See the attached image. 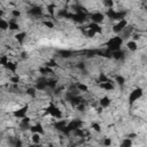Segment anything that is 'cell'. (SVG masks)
Listing matches in <instances>:
<instances>
[{"label": "cell", "mask_w": 147, "mask_h": 147, "mask_svg": "<svg viewBox=\"0 0 147 147\" xmlns=\"http://www.w3.org/2000/svg\"><path fill=\"white\" fill-rule=\"evenodd\" d=\"M106 16L103 14L102 10H92V11H88V21L91 22H95V23H99V24H103L106 22Z\"/></svg>", "instance_id": "obj_5"}, {"label": "cell", "mask_w": 147, "mask_h": 147, "mask_svg": "<svg viewBox=\"0 0 147 147\" xmlns=\"http://www.w3.org/2000/svg\"><path fill=\"white\" fill-rule=\"evenodd\" d=\"M113 98L110 96V94H108V93H103V94H101L99 98H98V105L100 106V107H102L103 109H108V108H110V106L113 105Z\"/></svg>", "instance_id": "obj_6"}, {"label": "cell", "mask_w": 147, "mask_h": 147, "mask_svg": "<svg viewBox=\"0 0 147 147\" xmlns=\"http://www.w3.org/2000/svg\"><path fill=\"white\" fill-rule=\"evenodd\" d=\"M144 98V87L140 85H136L127 94V105L130 107H132L133 105H136L138 101H140Z\"/></svg>", "instance_id": "obj_1"}, {"label": "cell", "mask_w": 147, "mask_h": 147, "mask_svg": "<svg viewBox=\"0 0 147 147\" xmlns=\"http://www.w3.org/2000/svg\"><path fill=\"white\" fill-rule=\"evenodd\" d=\"M29 109H30L29 103L18 106V107L15 108L13 111H10V116H13L15 119H21V118H23V117H25V116L28 115Z\"/></svg>", "instance_id": "obj_4"}, {"label": "cell", "mask_w": 147, "mask_h": 147, "mask_svg": "<svg viewBox=\"0 0 147 147\" xmlns=\"http://www.w3.org/2000/svg\"><path fill=\"white\" fill-rule=\"evenodd\" d=\"M113 139L114 138H111L110 136H106V137L102 138L101 145H103V146H111L113 145Z\"/></svg>", "instance_id": "obj_11"}, {"label": "cell", "mask_w": 147, "mask_h": 147, "mask_svg": "<svg viewBox=\"0 0 147 147\" xmlns=\"http://www.w3.org/2000/svg\"><path fill=\"white\" fill-rule=\"evenodd\" d=\"M133 145V139L126 137V138H122V141L119 142V146L122 147H131Z\"/></svg>", "instance_id": "obj_10"}, {"label": "cell", "mask_w": 147, "mask_h": 147, "mask_svg": "<svg viewBox=\"0 0 147 147\" xmlns=\"http://www.w3.org/2000/svg\"><path fill=\"white\" fill-rule=\"evenodd\" d=\"M129 24V20L127 18H122L119 21H116V22H113L111 23V26H110V31L113 34H119Z\"/></svg>", "instance_id": "obj_3"}, {"label": "cell", "mask_w": 147, "mask_h": 147, "mask_svg": "<svg viewBox=\"0 0 147 147\" xmlns=\"http://www.w3.org/2000/svg\"><path fill=\"white\" fill-rule=\"evenodd\" d=\"M123 46H124V48H125L126 51H129V52H131V53H136V52H138V51L140 49L139 42H138V41H134V40H132V39L125 40L124 44H123Z\"/></svg>", "instance_id": "obj_7"}, {"label": "cell", "mask_w": 147, "mask_h": 147, "mask_svg": "<svg viewBox=\"0 0 147 147\" xmlns=\"http://www.w3.org/2000/svg\"><path fill=\"white\" fill-rule=\"evenodd\" d=\"M42 139H44V136L40 133H30V137H29L30 145H41Z\"/></svg>", "instance_id": "obj_8"}, {"label": "cell", "mask_w": 147, "mask_h": 147, "mask_svg": "<svg viewBox=\"0 0 147 147\" xmlns=\"http://www.w3.org/2000/svg\"><path fill=\"white\" fill-rule=\"evenodd\" d=\"M123 44H124V40L118 34H114V36L107 38V40L105 41V46L109 52H114V51L121 49L123 47Z\"/></svg>", "instance_id": "obj_2"}, {"label": "cell", "mask_w": 147, "mask_h": 147, "mask_svg": "<svg viewBox=\"0 0 147 147\" xmlns=\"http://www.w3.org/2000/svg\"><path fill=\"white\" fill-rule=\"evenodd\" d=\"M9 22L7 18H0V32H8Z\"/></svg>", "instance_id": "obj_9"}]
</instances>
